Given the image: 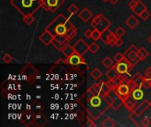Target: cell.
<instances>
[{
  "label": "cell",
  "instance_id": "32",
  "mask_svg": "<svg viewBox=\"0 0 151 127\" xmlns=\"http://www.w3.org/2000/svg\"><path fill=\"white\" fill-rule=\"evenodd\" d=\"M2 59H3V61H4V63H6V64H9L10 62H12V57L9 55V54H4V55L3 56Z\"/></svg>",
  "mask_w": 151,
  "mask_h": 127
},
{
  "label": "cell",
  "instance_id": "33",
  "mask_svg": "<svg viewBox=\"0 0 151 127\" xmlns=\"http://www.w3.org/2000/svg\"><path fill=\"white\" fill-rule=\"evenodd\" d=\"M150 125V119L148 118H144L142 120V126H149Z\"/></svg>",
  "mask_w": 151,
  "mask_h": 127
},
{
  "label": "cell",
  "instance_id": "7",
  "mask_svg": "<svg viewBox=\"0 0 151 127\" xmlns=\"http://www.w3.org/2000/svg\"><path fill=\"white\" fill-rule=\"evenodd\" d=\"M73 48L75 50V51L77 53H79L80 55L83 56L87 53V51L89 49V45L87 44V42L83 40V39H79L75 44L73 45Z\"/></svg>",
  "mask_w": 151,
  "mask_h": 127
},
{
  "label": "cell",
  "instance_id": "17",
  "mask_svg": "<svg viewBox=\"0 0 151 127\" xmlns=\"http://www.w3.org/2000/svg\"><path fill=\"white\" fill-rule=\"evenodd\" d=\"M120 76V74L118 72V71L116 70L115 66L111 67L109 69V71L106 72V77L110 80H116L117 78H119Z\"/></svg>",
  "mask_w": 151,
  "mask_h": 127
},
{
  "label": "cell",
  "instance_id": "34",
  "mask_svg": "<svg viewBox=\"0 0 151 127\" xmlns=\"http://www.w3.org/2000/svg\"><path fill=\"white\" fill-rule=\"evenodd\" d=\"M92 32H93V31H91L90 29H87V30L84 32V36H85L86 38H88V39L92 38Z\"/></svg>",
  "mask_w": 151,
  "mask_h": 127
},
{
  "label": "cell",
  "instance_id": "15",
  "mask_svg": "<svg viewBox=\"0 0 151 127\" xmlns=\"http://www.w3.org/2000/svg\"><path fill=\"white\" fill-rule=\"evenodd\" d=\"M146 9H147V8H146V5H145L142 1L137 0V3H136V4L134 5V7L132 9V11H133L136 15L140 16Z\"/></svg>",
  "mask_w": 151,
  "mask_h": 127
},
{
  "label": "cell",
  "instance_id": "14",
  "mask_svg": "<svg viewBox=\"0 0 151 127\" xmlns=\"http://www.w3.org/2000/svg\"><path fill=\"white\" fill-rule=\"evenodd\" d=\"M79 17H80L84 22H88V21H89V19H92L93 13H92L88 8H83V9L79 12Z\"/></svg>",
  "mask_w": 151,
  "mask_h": 127
},
{
  "label": "cell",
  "instance_id": "3",
  "mask_svg": "<svg viewBox=\"0 0 151 127\" xmlns=\"http://www.w3.org/2000/svg\"><path fill=\"white\" fill-rule=\"evenodd\" d=\"M11 4L25 16L36 11L42 5V0H12Z\"/></svg>",
  "mask_w": 151,
  "mask_h": 127
},
{
  "label": "cell",
  "instance_id": "29",
  "mask_svg": "<svg viewBox=\"0 0 151 127\" xmlns=\"http://www.w3.org/2000/svg\"><path fill=\"white\" fill-rule=\"evenodd\" d=\"M114 60H115L117 63L122 62L123 60H125V56H124V54H122V53H120V52L117 53V54L114 56Z\"/></svg>",
  "mask_w": 151,
  "mask_h": 127
},
{
  "label": "cell",
  "instance_id": "19",
  "mask_svg": "<svg viewBox=\"0 0 151 127\" xmlns=\"http://www.w3.org/2000/svg\"><path fill=\"white\" fill-rule=\"evenodd\" d=\"M131 95L132 97L135 100V101H140L143 98V95H144V93L143 91L142 90L141 88H138L136 89H134L131 93Z\"/></svg>",
  "mask_w": 151,
  "mask_h": 127
},
{
  "label": "cell",
  "instance_id": "37",
  "mask_svg": "<svg viewBox=\"0 0 151 127\" xmlns=\"http://www.w3.org/2000/svg\"><path fill=\"white\" fill-rule=\"evenodd\" d=\"M136 3H137V0H132V1L129 3V7L131 8V10L134 7V5L136 4Z\"/></svg>",
  "mask_w": 151,
  "mask_h": 127
},
{
  "label": "cell",
  "instance_id": "39",
  "mask_svg": "<svg viewBox=\"0 0 151 127\" xmlns=\"http://www.w3.org/2000/svg\"><path fill=\"white\" fill-rule=\"evenodd\" d=\"M109 1H110V2H111L112 4H117V3H118L119 0H109Z\"/></svg>",
  "mask_w": 151,
  "mask_h": 127
},
{
  "label": "cell",
  "instance_id": "8",
  "mask_svg": "<svg viewBox=\"0 0 151 127\" xmlns=\"http://www.w3.org/2000/svg\"><path fill=\"white\" fill-rule=\"evenodd\" d=\"M116 93L119 95V96L123 100L126 101L129 96H130V88L127 85L122 84V85H119L117 87L116 89Z\"/></svg>",
  "mask_w": 151,
  "mask_h": 127
},
{
  "label": "cell",
  "instance_id": "28",
  "mask_svg": "<svg viewBox=\"0 0 151 127\" xmlns=\"http://www.w3.org/2000/svg\"><path fill=\"white\" fill-rule=\"evenodd\" d=\"M125 34H126V31L123 27H118L115 31V34L117 35L118 38H121Z\"/></svg>",
  "mask_w": 151,
  "mask_h": 127
},
{
  "label": "cell",
  "instance_id": "35",
  "mask_svg": "<svg viewBox=\"0 0 151 127\" xmlns=\"http://www.w3.org/2000/svg\"><path fill=\"white\" fill-rule=\"evenodd\" d=\"M144 80H151V67L146 72V73H145V75H144Z\"/></svg>",
  "mask_w": 151,
  "mask_h": 127
},
{
  "label": "cell",
  "instance_id": "38",
  "mask_svg": "<svg viewBox=\"0 0 151 127\" xmlns=\"http://www.w3.org/2000/svg\"><path fill=\"white\" fill-rule=\"evenodd\" d=\"M87 126H95V124L92 122V123H90V120H88V124H87Z\"/></svg>",
  "mask_w": 151,
  "mask_h": 127
},
{
  "label": "cell",
  "instance_id": "41",
  "mask_svg": "<svg viewBox=\"0 0 151 127\" xmlns=\"http://www.w3.org/2000/svg\"><path fill=\"white\" fill-rule=\"evenodd\" d=\"M104 2H107V1H109V0H103Z\"/></svg>",
  "mask_w": 151,
  "mask_h": 127
},
{
  "label": "cell",
  "instance_id": "26",
  "mask_svg": "<svg viewBox=\"0 0 151 127\" xmlns=\"http://www.w3.org/2000/svg\"><path fill=\"white\" fill-rule=\"evenodd\" d=\"M100 47L97 43L96 42H92L91 44H89V49H88V51H90V53L92 54H96L98 50H99Z\"/></svg>",
  "mask_w": 151,
  "mask_h": 127
},
{
  "label": "cell",
  "instance_id": "40",
  "mask_svg": "<svg viewBox=\"0 0 151 127\" xmlns=\"http://www.w3.org/2000/svg\"><path fill=\"white\" fill-rule=\"evenodd\" d=\"M148 42H149L151 44V34L149 36V38H148Z\"/></svg>",
  "mask_w": 151,
  "mask_h": 127
},
{
  "label": "cell",
  "instance_id": "6",
  "mask_svg": "<svg viewBox=\"0 0 151 127\" xmlns=\"http://www.w3.org/2000/svg\"><path fill=\"white\" fill-rule=\"evenodd\" d=\"M117 39H118V37L115 34V33H112L109 28H107L102 32L101 40L104 42V44H107L110 46H114L116 44Z\"/></svg>",
  "mask_w": 151,
  "mask_h": 127
},
{
  "label": "cell",
  "instance_id": "23",
  "mask_svg": "<svg viewBox=\"0 0 151 127\" xmlns=\"http://www.w3.org/2000/svg\"><path fill=\"white\" fill-rule=\"evenodd\" d=\"M138 54H139V57H141V59L142 60H144V59H146V57H149V55H150V53H149V51L145 49V48H140V49H138Z\"/></svg>",
  "mask_w": 151,
  "mask_h": 127
},
{
  "label": "cell",
  "instance_id": "36",
  "mask_svg": "<svg viewBox=\"0 0 151 127\" xmlns=\"http://www.w3.org/2000/svg\"><path fill=\"white\" fill-rule=\"evenodd\" d=\"M124 43V42H123V40L121 39V38H118L117 39V42H116V46L117 47H120V46H122V44Z\"/></svg>",
  "mask_w": 151,
  "mask_h": 127
},
{
  "label": "cell",
  "instance_id": "4",
  "mask_svg": "<svg viewBox=\"0 0 151 127\" xmlns=\"http://www.w3.org/2000/svg\"><path fill=\"white\" fill-rule=\"evenodd\" d=\"M91 27H94V29H98L101 32L107 29L111 26V22L108 19H106L102 13L95 16L92 19V22L90 23Z\"/></svg>",
  "mask_w": 151,
  "mask_h": 127
},
{
  "label": "cell",
  "instance_id": "20",
  "mask_svg": "<svg viewBox=\"0 0 151 127\" xmlns=\"http://www.w3.org/2000/svg\"><path fill=\"white\" fill-rule=\"evenodd\" d=\"M77 34V30H76V27L73 25L67 31L66 33V37L68 40H72L73 38H74Z\"/></svg>",
  "mask_w": 151,
  "mask_h": 127
},
{
  "label": "cell",
  "instance_id": "30",
  "mask_svg": "<svg viewBox=\"0 0 151 127\" xmlns=\"http://www.w3.org/2000/svg\"><path fill=\"white\" fill-rule=\"evenodd\" d=\"M102 126H114L115 124H114V122H113L111 118H106V119L103 122Z\"/></svg>",
  "mask_w": 151,
  "mask_h": 127
},
{
  "label": "cell",
  "instance_id": "27",
  "mask_svg": "<svg viewBox=\"0 0 151 127\" xmlns=\"http://www.w3.org/2000/svg\"><path fill=\"white\" fill-rule=\"evenodd\" d=\"M68 11H69L71 14H76V13H78V11H79V7H78L77 5H75L74 4H71V5L68 7Z\"/></svg>",
  "mask_w": 151,
  "mask_h": 127
},
{
  "label": "cell",
  "instance_id": "11",
  "mask_svg": "<svg viewBox=\"0 0 151 127\" xmlns=\"http://www.w3.org/2000/svg\"><path fill=\"white\" fill-rule=\"evenodd\" d=\"M54 36H53V34L50 32V31H48L47 29L39 36V40L45 45V46H48V45H50V43H52L53 42V41H54Z\"/></svg>",
  "mask_w": 151,
  "mask_h": 127
},
{
  "label": "cell",
  "instance_id": "1",
  "mask_svg": "<svg viewBox=\"0 0 151 127\" xmlns=\"http://www.w3.org/2000/svg\"><path fill=\"white\" fill-rule=\"evenodd\" d=\"M72 26L73 24L63 14H59L47 27L46 29L50 31L55 38L52 44L57 49L61 50L67 44L69 40L66 37V33Z\"/></svg>",
  "mask_w": 151,
  "mask_h": 127
},
{
  "label": "cell",
  "instance_id": "24",
  "mask_svg": "<svg viewBox=\"0 0 151 127\" xmlns=\"http://www.w3.org/2000/svg\"><path fill=\"white\" fill-rule=\"evenodd\" d=\"M23 21L25 22L26 25H31L34 21H35V18L33 16V14H29V15H25L23 16Z\"/></svg>",
  "mask_w": 151,
  "mask_h": 127
},
{
  "label": "cell",
  "instance_id": "31",
  "mask_svg": "<svg viewBox=\"0 0 151 127\" xmlns=\"http://www.w3.org/2000/svg\"><path fill=\"white\" fill-rule=\"evenodd\" d=\"M139 17H141L143 20H147V19H150V11L146 9Z\"/></svg>",
  "mask_w": 151,
  "mask_h": 127
},
{
  "label": "cell",
  "instance_id": "12",
  "mask_svg": "<svg viewBox=\"0 0 151 127\" xmlns=\"http://www.w3.org/2000/svg\"><path fill=\"white\" fill-rule=\"evenodd\" d=\"M84 63H85V62H84V60H83V58H82V56L80 55V54L77 53V52L73 53L71 57H68V64L71 65L75 66V65H79L84 64Z\"/></svg>",
  "mask_w": 151,
  "mask_h": 127
},
{
  "label": "cell",
  "instance_id": "10",
  "mask_svg": "<svg viewBox=\"0 0 151 127\" xmlns=\"http://www.w3.org/2000/svg\"><path fill=\"white\" fill-rule=\"evenodd\" d=\"M130 66H131V65H130L129 62L125 58V60H123L122 62L117 63L115 68H116V70L118 71V72H119L120 75H123V74H126V73L128 72Z\"/></svg>",
  "mask_w": 151,
  "mask_h": 127
},
{
  "label": "cell",
  "instance_id": "5",
  "mask_svg": "<svg viewBox=\"0 0 151 127\" xmlns=\"http://www.w3.org/2000/svg\"><path fill=\"white\" fill-rule=\"evenodd\" d=\"M124 56L125 58L129 62L131 66L136 65L142 60L138 54V49L134 45L130 46V48L124 53Z\"/></svg>",
  "mask_w": 151,
  "mask_h": 127
},
{
  "label": "cell",
  "instance_id": "16",
  "mask_svg": "<svg viewBox=\"0 0 151 127\" xmlns=\"http://www.w3.org/2000/svg\"><path fill=\"white\" fill-rule=\"evenodd\" d=\"M126 24H127V26L129 27L131 29H134V28L138 26L139 20L137 19L136 17H134V15H132V16H130V17L126 20Z\"/></svg>",
  "mask_w": 151,
  "mask_h": 127
},
{
  "label": "cell",
  "instance_id": "18",
  "mask_svg": "<svg viewBox=\"0 0 151 127\" xmlns=\"http://www.w3.org/2000/svg\"><path fill=\"white\" fill-rule=\"evenodd\" d=\"M61 51H62V53L64 54V56L65 57H71L73 53H75L76 51H75V50H74V48H73V46H71V45H69V44H66L62 50H61Z\"/></svg>",
  "mask_w": 151,
  "mask_h": 127
},
{
  "label": "cell",
  "instance_id": "22",
  "mask_svg": "<svg viewBox=\"0 0 151 127\" xmlns=\"http://www.w3.org/2000/svg\"><path fill=\"white\" fill-rule=\"evenodd\" d=\"M102 75H103L102 72H101L99 69H97V68H95V69L92 70V72H90V76H91L94 80H98L99 79H101Z\"/></svg>",
  "mask_w": 151,
  "mask_h": 127
},
{
  "label": "cell",
  "instance_id": "13",
  "mask_svg": "<svg viewBox=\"0 0 151 127\" xmlns=\"http://www.w3.org/2000/svg\"><path fill=\"white\" fill-rule=\"evenodd\" d=\"M150 107V103L149 101L145 100V101H143V102H142V103L134 110V114L135 116L139 117V116H141L142 114H143L144 111H145L146 110H148Z\"/></svg>",
  "mask_w": 151,
  "mask_h": 127
},
{
  "label": "cell",
  "instance_id": "21",
  "mask_svg": "<svg viewBox=\"0 0 151 127\" xmlns=\"http://www.w3.org/2000/svg\"><path fill=\"white\" fill-rule=\"evenodd\" d=\"M102 65H103L105 68L110 69V68H111V67L113 66V61L111 60V57H104V58L102 60Z\"/></svg>",
  "mask_w": 151,
  "mask_h": 127
},
{
  "label": "cell",
  "instance_id": "25",
  "mask_svg": "<svg viewBox=\"0 0 151 127\" xmlns=\"http://www.w3.org/2000/svg\"><path fill=\"white\" fill-rule=\"evenodd\" d=\"M102 37V32L98 29H94L92 32V39L94 41H98Z\"/></svg>",
  "mask_w": 151,
  "mask_h": 127
},
{
  "label": "cell",
  "instance_id": "2",
  "mask_svg": "<svg viewBox=\"0 0 151 127\" xmlns=\"http://www.w3.org/2000/svg\"><path fill=\"white\" fill-rule=\"evenodd\" d=\"M93 89L94 93L92 94V96L88 99V110L92 109V110L89 111L90 115L94 118H97L102 114H104V112L111 105V102L108 95H105L98 94L94 87Z\"/></svg>",
  "mask_w": 151,
  "mask_h": 127
},
{
  "label": "cell",
  "instance_id": "9",
  "mask_svg": "<svg viewBox=\"0 0 151 127\" xmlns=\"http://www.w3.org/2000/svg\"><path fill=\"white\" fill-rule=\"evenodd\" d=\"M63 0H42V6L51 11H56L62 4Z\"/></svg>",
  "mask_w": 151,
  "mask_h": 127
}]
</instances>
